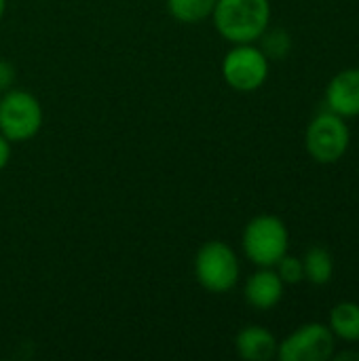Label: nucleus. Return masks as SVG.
Listing matches in <instances>:
<instances>
[{"label":"nucleus","mask_w":359,"mask_h":361,"mask_svg":"<svg viewBox=\"0 0 359 361\" xmlns=\"http://www.w3.org/2000/svg\"><path fill=\"white\" fill-rule=\"evenodd\" d=\"M216 32L231 44L260 40L271 23L269 0H218L212 13Z\"/></svg>","instance_id":"obj_1"},{"label":"nucleus","mask_w":359,"mask_h":361,"mask_svg":"<svg viewBox=\"0 0 359 361\" xmlns=\"http://www.w3.org/2000/svg\"><path fill=\"white\" fill-rule=\"evenodd\" d=\"M243 254L260 269H273L290 247V233L281 218L262 214L252 218L241 237Z\"/></svg>","instance_id":"obj_2"},{"label":"nucleus","mask_w":359,"mask_h":361,"mask_svg":"<svg viewBox=\"0 0 359 361\" xmlns=\"http://www.w3.org/2000/svg\"><path fill=\"white\" fill-rule=\"evenodd\" d=\"M239 258L224 241H207L195 256V277L212 294H226L239 281Z\"/></svg>","instance_id":"obj_3"},{"label":"nucleus","mask_w":359,"mask_h":361,"mask_svg":"<svg viewBox=\"0 0 359 361\" xmlns=\"http://www.w3.org/2000/svg\"><path fill=\"white\" fill-rule=\"evenodd\" d=\"M42 127V106L25 89H8L0 97V133L8 142H28Z\"/></svg>","instance_id":"obj_4"},{"label":"nucleus","mask_w":359,"mask_h":361,"mask_svg":"<svg viewBox=\"0 0 359 361\" xmlns=\"http://www.w3.org/2000/svg\"><path fill=\"white\" fill-rule=\"evenodd\" d=\"M349 142H351V131L345 118L330 110L317 114L309 123L305 135V146L309 157L322 165H332L341 161L349 150Z\"/></svg>","instance_id":"obj_5"},{"label":"nucleus","mask_w":359,"mask_h":361,"mask_svg":"<svg viewBox=\"0 0 359 361\" xmlns=\"http://www.w3.org/2000/svg\"><path fill=\"white\" fill-rule=\"evenodd\" d=\"M222 76L231 89L239 93H252L269 78V57L254 42L233 44L222 59Z\"/></svg>","instance_id":"obj_6"},{"label":"nucleus","mask_w":359,"mask_h":361,"mask_svg":"<svg viewBox=\"0 0 359 361\" xmlns=\"http://www.w3.org/2000/svg\"><path fill=\"white\" fill-rule=\"evenodd\" d=\"M336 351V338L324 324H305L277 347L281 361H328Z\"/></svg>","instance_id":"obj_7"},{"label":"nucleus","mask_w":359,"mask_h":361,"mask_svg":"<svg viewBox=\"0 0 359 361\" xmlns=\"http://www.w3.org/2000/svg\"><path fill=\"white\" fill-rule=\"evenodd\" d=\"M326 106L343 118L359 116V68H347L328 82Z\"/></svg>","instance_id":"obj_8"},{"label":"nucleus","mask_w":359,"mask_h":361,"mask_svg":"<svg viewBox=\"0 0 359 361\" xmlns=\"http://www.w3.org/2000/svg\"><path fill=\"white\" fill-rule=\"evenodd\" d=\"M284 281L273 269H260L256 271L243 288L245 302L256 311H269L275 309L284 298Z\"/></svg>","instance_id":"obj_9"},{"label":"nucleus","mask_w":359,"mask_h":361,"mask_svg":"<svg viewBox=\"0 0 359 361\" xmlns=\"http://www.w3.org/2000/svg\"><path fill=\"white\" fill-rule=\"evenodd\" d=\"M277 338L273 332H269L262 326H245L237 338L235 349L237 355L245 361H269L277 357Z\"/></svg>","instance_id":"obj_10"},{"label":"nucleus","mask_w":359,"mask_h":361,"mask_svg":"<svg viewBox=\"0 0 359 361\" xmlns=\"http://www.w3.org/2000/svg\"><path fill=\"white\" fill-rule=\"evenodd\" d=\"M328 328L332 330L334 338L345 343H359V305L358 302H339L330 311Z\"/></svg>","instance_id":"obj_11"},{"label":"nucleus","mask_w":359,"mask_h":361,"mask_svg":"<svg viewBox=\"0 0 359 361\" xmlns=\"http://www.w3.org/2000/svg\"><path fill=\"white\" fill-rule=\"evenodd\" d=\"M303 269H305V281L313 286H326L330 283L334 273V258L326 247L313 245L303 256Z\"/></svg>","instance_id":"obj_12"},{"label":"nucleus","mask_w":359,"mask_h":361,"mask_svg":"<svg viewBox=\"0 0 359 361\" xmlns=\"http://www.w3.org/2000/svg\"><path fill=\"white\" fill-rule=\"evenodd\" d=\"M218 0H167V11L180 23H199L212 17Z\"/></svg>","instance_id":"obj_13"},{"label":"nucleus","mask_w":359,"mask_h":361,"mask_svg":"<svg viewBox=\"0 0 359 361\" xmlns=\"http://www.w3.org/2000/svg\"><path fill=\"white\" fill-rule=\"evenodd\" d=\"M262 40V53L271 59H286L288 53L292 51V36L281 30V27H275V30H264V34L260 36Z\"/></svg>","instance_id":"obj_14"},{"label":"nucleus","mask_w":359,"mask_h":361,"mask_svg":"<svg viewBox=\"0 0 359 361\" xmlns=\"http://www.w3.org/2000/svg\"><path fill=\"white\" fill-rule=\"evenodd\" d=\"M277 275L281 277V281L286 286H296L300 281H305V269H303V258H296V256H290L286 254L277 264Z\"/></svg>","instance_id":"obj_15"},{"label":"nucleus","mask_w":359,"mask_h":361,"mask_svg":"<svg viewBox=\"0 0 359 361\" xmlns=\"http://www.w3.org/2000/svg\"><path fill=\"white\" fill-rule=\"evenodd\" d=\"M15 82V68L6 59H0V93L13 89Z\"/></svg>","instance_id":"obj_16"},{"label":"nucleus","mask_w":359,"mask_h":361,"mask_svg":"<svg viewBox=\"0 0 359 361\" xmlns=\"http://www.w3.org/2000/svg\"><path fill=\"white\" fill-rule=\"evenodd\" d=\"M11 161V142L0 133V171L8 165Z\"/></svg>","instance_id":"obj_17"},{"label":"nucleus","mask_w":359,"mask_h":361,"mask_svg":"<svg viewBox=\"0 0 359 361\" xmlns=\"http://www.w3.org/2000/svg\"><path fill=\"white\" fill-rule=\"evenodd\" d=\"M332 357L339 361H345V360H358L359 361V353H353V351H345V353H339V355L334 353Z\"/></svg>","instance_id":"obj_18"},{"label":"nucleus","mask_w":359,"mask_h":361,"mask_svg":"<svg viewBox=\"0 0 359 361\" xmlns=\"http://www.w3.org/2000/svg\"><path fill=\"white\" fill-rule=\"evenodd\" d=\"M4 11H6V0H0V19L4 15Z\"/></svg>","instance_id":"obj_19"}]
</instances>
